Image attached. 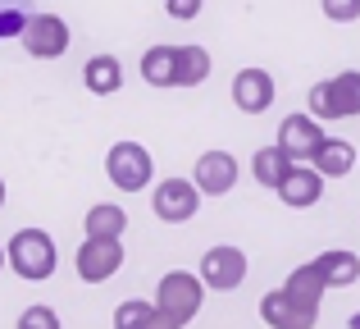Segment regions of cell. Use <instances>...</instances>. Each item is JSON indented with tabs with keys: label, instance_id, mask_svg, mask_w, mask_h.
I'll list each match as a JSON object with an SVG mask.
<instances>
[{
	"label": "cell",
	"instance_id": "1",
	"mask_svg": "<svg viewBox=\"0 0 360 329\" xmlns=\"http://www.w3.org/2000/svg\"><path fill=\"white\" fill-rule=\"evenodd\" d=\"M5 261H9V270H14L18 279L41 284V279L55 275L60 252H55V238L46 229H18L14 238H9V247H5Z\"/></svg>",
	"mask_w": 360,
	"mask_h": 329
},
{
	"label": "cell",
	"instance_id": "21",
	"mask_svg": "<svg viewBox=\"0 0 360 329\" xmlns=\"http://www.w3.org/2000/svg\"><path fill=\"white\" fill-rule=\"evenodd\" d=\"M141 78L150 87H174V46H150L141 55Z\"/></svg>",
	"mask_w": 360,
	"mask_h": 329
},
{
	"label": "cell",
	"instance_id": "10",
	"mask_svg": "<svg viewBox=\"0 0 360 329\" xmlns=\"http://www.w3.org/2000/svg\"><path fill=\"white\" fill-rule=\"evenodd\" d=\"M260 321L269 325V329H315L319 311H315V306L292 302L283 288H274V293H264V297H260Z\"/></svg>",
	"mask_w": 360,
	"mask_h": 329
},
{
	"label": "cell",
	"instance_id": "25",
	"mask_svg": "<svg viewBox=\"0 0 360 329\" xmlns=\"http://www.w3.org/2000/svg\"><path fill=\"white\" fill-rule=\"evenodd\" d=\"M324 5V18H333V23H356L360 18V0H319Z\"/></svg>",
	"mask_w": 360,
	"mask_h": 329
},
{
	"label": "cell",
	"instance_id": "11",
	"mask_svg": "<svg viewBox=\"0 0 360 329\" xmlns=\"http://www.w3.org/2000/svg\"><path fill=\"white\" fill-rule=\"evenodd\" d=\"M319 142H324V133H319V119L310 115V110H301V115H288L278 128V147L292 156V161H310V156L319 151Z\"/></svg>",
	"mask_w": 360,
	"mask_h": 329
},
{
	"label": "cell",
	"instance_id": "15",
	"mask_svg": "<svg viewBox=\"0 0 360 329\" xmlns=\"http://www.w3.org/2000/svg\"><path fill=\"white\" fill-rule=\"evenodd\" d=\"M210 78V51L205 46H174V87H201Z\"/></svg>",
	"mask_w": 360,
	"mask_h": 329
},
{
	"label": "cell",
	"instance_id": "19",
	"mask_svg": "<svg viewBox=\"0 0 360 329\" xmlns=\"http://www.w3.org/2000/svg\"><path fill=\"white\" fill-rule=\"evenodd\" d=\"M292 165H297V161H292L283 147H260V151L251 156V174H255V183H260V187H278L283 178H288Z\"/></svg>",
	"mask_w": 360,
	"mask_h": 329
},
{
	"label": "cell",
	"instance_id": "26",
	"mask_svg": "<svg viewBox=\"0 0 360 329\" xmlns=\"http://www.w3.org/2000/svg\"><path fill=\"white\" fill-rule=\"evenodd\" d=\"M201 9H205V0H165V14L178 18V23H192Z\"/></svg>",
	"mask_w": 360,
	"mask_h": 329
},
{
	"label": "cell",
	"instance_id": "6",
	"mask_svg": "<svg viewBox=\"0 0 360 329\" xmlns=\"http://www.w3.org/2000/svg\"><path fill=\"white\" fill-rule=\"evenodd\" d=\"M73 270H78L82 284H105L123 270V242L119 238H82L78 256H73Z\"/></svg>",
	"mask_w": 360,
	"mask_h": 329
},
{
	"label": "cell",
	"instance_id": "3",
	"mask_svg": "<svg viewBox=\"0 0 360 329\" xmlns=\"http://www.w3.org/2000/svg\"><path fill=\"white\" fill-rule=\"evenodd\" d=\"M310 115L315 119H352L360 115V73L342 69L310 87Z\"/></svg>",
	"mask_w": 360,
	"mask_h": 329
},
{
	"label": "cell",
	"instance_id": "8",
	"mask_svg": "<svg viewBox=\"0 0 360 329\" xmlns=\"http://www.w3.org/2000/svg\"><path fill=\"white\" fill-rule=\"evenodd\" d=\"M196 206H201V187H196L192 178H165V183H155V192H150V211L165 224H187L196 215Z\"/></svg>",
	"mask_w": 360,
	"mask_h": 329
},
{
	"label": "cell",
	"instance_id": "5",
	"mask_svg": "<svg viewBox=\"0 0 360 329\" xmlns=\"http://www.w3.org/2000/svg\"><path fill=\"white\" fill-rule=\"evenodd\" d=\"M18 42H23V51L32 60H60L73 37H69V23L60 14H32L23 23V32H18Z\"/></svg>",
	"mask_w": 360,
	"mask_h": 329
},
{
	"label": "cell",
	"instance_id": "28",
	"mask_svg": "<svg viewBox=\"0 0 360 329\" xmlns=\"http://www.w3.org/2000/svg\"><path fill=\"white\" fill-rule=\"evenodd\" d=\"M347 329H360V311H356V316H352V321H347Z\"/></svg>",
	"mask_w": 360,
	"mask_h": 329
},
{
	"label": "cell",
	"instance_id": "17",
	"mask_svg": "<svg viewBox=\"0 0 360 329\" xmlns=\"http://www.w3.org/2000/svg\"><path fill=\"white\" fill-rule=\"evenodd\" d=\"M324 275H319V266L315 261H306V266H297L288 275V284H283V293L292 297V302H301V306H315L319 311V297H324Z\"/></svg>",
	"mask_w": 360,
	"mask_h": 329
},
{
	"label": "cell",
	"instance_id": "18",
	"mask_svg": "<svg viewBox=\"0 0 360 329\" xmlns=\"http://www.w3.org/2000/svg\"><path fill=\"white\" fill-rule=\"evenodd\" d=\"M315 266H319V275H324L328 288H347V284H356V279H360V256H356V252H347V247L324 252Z\"/></svg>",
	"mask_w": 360,
	"mask_h": 329
},
{
	"label": "cell",
	"instance_id": "16",
	"mask_svg": "<svg viewBox=\"0 0 360 329\" xmlns=\"http://www.w3.org/2000/svg\"><path fill=\"white\" fill-rule=\"evenodd\" d=\"M310 165H315L324 178H342V174H352V169H356V147L347 142V137H324L319 151L310 156Z\"/></svg>",
	"mask_w": 360,
	"mask_h": 329
},
{
	"label": "cell",
	"instance_id": "27",
	"mask_svg": "<svg viewBox=\"0 0 360 329\" xmlns=\"http://www.w3.org/2000/svg\"><path fill=\"white\" fill-rule=\"evenodd\" d=\"M146 329H178V325H174V321H169V316H160V311H155V321H150Z\"/></svg>",
	"mask_w": 360,
	"mask_h": 329
},
{
	"label": "cell",
	"instance_id": "23",
	"mask_svg": "<svg viewBox=\"0 0 360 329\" xmlns=\"http://www.w3.org/2000/svg\"><path fill=\"white\" fill-rule=\"evenodd\" d=\"M32 18V0H0V37H18Z\"/></svg>",
	"mask_w": 360,
	"mask_h": 329
},
{
	"label": "cell",
	"instance_id": "14",
	"mask_svg": "<svg viewBox=\"0 0 360 329\" xmlns=\"http://www.w3.org/2000/svg\"><path fill=\"white\" fill-rule=\"evenodd\" d=\"M82 87H87L91 97H115V92L123 87L119 55H91V60L82 64Z\"/></svg>",
	"mask_w": 360,
	"mask_h": 329
},
{
	"label": "cell",
	"instance_id": "29",
	"mask_svg": "<svg viewBox=\"0 0 360 329\" xmlns=\"http://www.w3.org/2000/svg\"><path fill=\"white\" fill-rule=\"evenodd\" d=\"M0 206H5V178H0Z\"/></svg>",
	"mask_w": 360,
	"mask_h": 329
},
{
	"label": "cell",
	"instance_id": "2",
	"mask_svg": "<svg viewBox=\"0 0 360 329\" xmlns=\"http://www.w3.org/2000/svg\"><path fill=\"white\" fill-rule=\"evenodd\" d=\"M201 302H205V284H201V275H192V270H169V275L160 279V288H155V311L169 316L178 329L192 325L196 316H201Z\"/></svg>",
	"mask_w": 360,
	"mask_h": 329
},
{
	"label": "cell",
	"instance_id": "13",
	"mask_svg": "<svg viewBox=\"0 0 360 329\" xmlns=\"http://www.w3.org/2000/svg\"><path fill=\"white\" fill-rule=\"evenodd\" d=\"M233 106L242 115H260V110L274 106V78L264 69H242L233 78Z\"/></svg>",
	"mask_w": 360,
	"mask_h": 329
},
{
	"label": "cell",
	"instance_id": "7",
	"mask_svg": "<svg viewBox=\"0 0 360 329\" xmlns=\"http://www.w3.org/2000/svg\"><path fill=\"white\" fill-rule=\"evenodd\" d=\"M201 284L210 288V293H233V288L246 284V252L233 247V242H224V247H210L201 256Z\"/></svg>",
	"mask_w": 360,
	"mask_h": 329
},
{
	"label": "cell",
	"instance_id": "22",
	"mask_svg": "<svg viewBox=\"0 0 360 329\" xmlns=\"http://www.w3.org/2000/svg\"><path fill=\"white\" fill-rule=\"evenodd\" d=\"M155 321V302H141V297H128V302L115 306V329H146Z\"/></svg>",
	"mask_w": 360,
	"mask_h": 329
},
{
	"label": "cell",
	"instance_id": "12",
	"mask_svg": "<svg viewBox=\"0 0 360 329\" xmlns=\"http://www.w3.org/2000/svg\"><path fill=\"white\" fill-rule=\"evenodd\" d=\"M319 169L315 165H292L288 169V178H283L274 192L283 197V206H292V211H306V206H315L319 197H324V183H319Z\"/></svg>",
	"mask_w": 360,
	"mask_h": 329
},
{
	"label": "cell",
	"instance_id": "4",
	"mask_svg": "<svg viewBox=\"0 0 360 329\" xmlns=\"http://www.w3.org/2000/svg\"><path fill=\"white\" fill-rule=\"evenodd\" d=\"M105 174L119 192H141L155 178V161H150V151L141 142H115L105 151Z\"/></svg>",
	"mask_w": 360,
	"mask_h": 329
},
{
	"label": "cell",
	"instance_id": "30",
	"mask_svg": "<svg viewBox=\"0 0 360 329\" xmlns=\"http://www.w3.org/2000/svg\"><path fill=\"white\" fill-rule=\"evenodd\" d=\"M5 266H9V261H5V247H0V270H5Z\"/></svg>",
	"mask_w": 360,
	"mask_h": 329
},
{
	"label": "cell",
	"instance_id": "9",
	"mask_svg": "<svg viewBox=\"0 0 360 329\" xmlns=\"http://www.w3.org/2000/svg\"><path fill=\"white\" fill-rule=\"evenodd\" d=\"M192 183L201 187V197L233 192V183H238V156H233V151H205V156H196Z\"/></svg>",
	"mask_w": 360,
	"mask_h": 329
},
{
	"label": "cell",
	"instance_id": "20",
	"mask_svg": "<svg viewBox=\"0 0 360 329\" xmlns=\"http://www.w3.org/2000/svg\"><path fill=\"white\" fill-rule=\"evenodd\" d=\"M82 229H87V238H123V229H128V215H123V206H91L87 220H82Z\"/></svg>",
	"mask_w": 360,
	"mask_h": 329
},
{
	"label": "cell",
	"instance_id": "24",
	"mask_svg": "<svg viewBox=\"0 0 360 329\" xmlns=\"http://www.w3.org/2000/svg\"><path fill=\"white\" fill-rule=\"evenodd\" d=\"M18 329H60V316H55V306H27L18 316Z\"/></svg>",
	"mask_w": 360,
	"mask_h": 329
}]
</instances>
